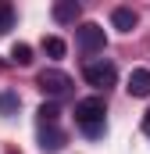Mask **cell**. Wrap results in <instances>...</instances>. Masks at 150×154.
Listing matches in <instances>:
<instances>
[{
  "mask_svg": "<svg viewBox=\"0 0 150 154\" xmlns=\"http://www.w3.org/2000/svg\"><path fill=\"white\" fill-rule=\"evenodd\" d=\"M79 11H82V7H79L75 0H57V4H54V22L68 25V22H75V18H79Z\"/></svg>",
  "mask_w": 150,
  "mask_h": 154,
  "instance_id": "ba28073f",
  "label": "cell"
},
{
  "mask_svg": "<svg viewBox=\"0 0 150 154\" xmlns=\"http://www.w3.org/2000/svg\"><path fill=\"white\" fill-rule=\"evenodd\" d=\"M64 50H68V47H64L61 36H43V54H46V57H64Z\"/></svg>",
  "mask_w": 150,
  "mask_h": 154,
  "instance_id": "9c48e42d",
  "label": "cell"
},
{
  "mask_svg": "<svg viewBox=\"0 0 150 154\" xmlns=\"http://www.w3.org/2000/svg\"><path fill=\"white\" fill-rule=\"evenodd\" d=\"M107 104H104V97H86V100H79L75 104V122H79V129L89 136V140H100L104 133H107Z\"/></svg>",
  "mask_w": 150,
  "mask_h": 154,
  "instance_id": "6da1fadb",
  "label": "cell"
},
{
  "mask_svg": "<svg viewBox=\"0 0 150 154\" xmlns=\"http://www.w3.org/2000/svg\"><path fill=\"white\" fill-rule=\"evenodd\" d=\"M75 36H79V47H82L86 54H100V50L107 47V36H104V29H100L97 22L79 25V29H75Z\"/></svg>",
  "mask_w": 150,
  "mask_h": 154,
  "instance_id": "3957f363",
  "label": "cell"
},
{
  "mask_svg": "<svg viewBox=\"0 0 150 154\" xmlns=\"http://www.w3.org/2000/svg\"><path fill=\"white\" fill-rule=\"evenodd\" d=\"M143 129H147V136H150V111L143 115Z\"/></svg>",
  "mask_w": 150,
  "mask_h": 154,
  "instance_id": "5bb4252c",
  "label": "cell"
},
{
  "mask_svg": "<svg viewBox=\"0 0 150 154\" xmlns=\"http://www.w3.org/2000/svg\"><path fill=\"white\" fill-rule=\"evenodd\" d=\"M82 79H86L93 90H107V86L118 82V68H114V61H107V57H97V61H86Z\"/></svg>",
  "mask_w": 150,
  "mask_h": 154,
  "instance_id": "7a4b0ae2",
  "label": "cell"
},
{
  "mask_svg": "<svg viewBox=\"0 0 150 154\" xmlns=\"http://www.w3.org/2000/svg\"><path fill=\"white\" fill-rule=\"evenodd\" d=\"M57 115H61V111H57V104H54V100H46V104L39 108V125H57Z\"/></svg>",
  "mask_w": 150,
  "mask_h": 154,
  "instance_id": "8fae6325",
  "label": "cell"
},
{
  "mask_svg": "<svg viewBox=\"0 0 150 154\" xmlns=\"http://www.w3.org/2000/svg\"><path fill=\"white\" fill-rule=\"evenodd\" d=\"M111 25L118 32H132V29L140 25V14H136L132 7H114L111 11Z\"/></svg>",
  "mask_w": 150,
  "mask_h": 154,
  "instance_id": "5b68a950",
  "label": "cell"
},
{
  "mask_svg": "<svg viewBox=\"0 0 150 154\" xmlns=\"http://www.w3.org/2000/svg\"><path fill=\"white\" fill-rule=\"evenodd\" d=\"M36 82H39V90H43V93H50V97H64V93L72 90V79L64 75L61 68H43Z\"/></svg>",
  "mask_w": 150,
  "mask_h": 154,
  "instance_id": "277c9868",
  "label": "cell"
},
{
  "mask_svg": "<svg viewBox=\"0 0 150 154\" xmlns=\"http://www.w3.org/2000/svg\"><path fill=\"white\" fill-rule=\"evenodd\" d=\"M11 25H14V7H11V4H4V0H0V32H7V29H11Z\"/></svg>",
  "mask_w": 150,
  "mask_h": 154,
  "instance_id": "4fadbf2b",
  "label": "cell"
},
{
  "mask_svg": "<svg viewBox=\"0 0 150 154\" xmlns=\"http://www.w3.org/2000/svg\"><path fill=\"white\" fill-rule=\"evenodd\" d=\"M11 61H18V65H32V47H29V43H14V47H11Z\"/></svg>",
  "mask_w": 150,
  "mask_h": 154,
  "instance_id": "30bf717a",
  "label": "cell"
},
{
  "mask_svg": "<svg viewBox=\"0 0 150 154\" xmlns=\"http://www.w3.org/2000/svg\"><path fill=\"white\" fill-rule=\"evenodd\" d=\"M125 90H129L132 97H150V68H132Z\"/></svg>",
  "mask_w": 150,
  "mask_h": 154,
  "instance_id": "8992f818",
  "label": "cell"
},
{
  "mask_svg": "<svg viewBox=\"0 0 150 154\" xmlns=\"http://www.w3.org/2000/svg\"><path fill=\"white\" fill-rule=\"evenodd\" d=\"M39 147L43 151H61L64 147V133L57 125H39Z\"/></svg>",
  "mask_w": 150,
  "mask_h": 154,
  "instance_id": "52a82bcc",
  "label": "cell"
},
{
  "mask_svg": "<svg viewBox=\"0 0 150 154\" xmlns=\"http://www.w3.org/2000/svg\"><path fill=\"white\" fill-rule=\"evenodd\" d=\"M0 111H4V115H14V111H18V93L4 90V93H0Z\"/></svg>",
  "mask_w": 150,
  "mask_h": 154,
  "instance_id": "7c38bea8",
  "label": "cell"
}]
</instances>
